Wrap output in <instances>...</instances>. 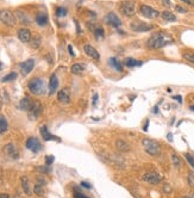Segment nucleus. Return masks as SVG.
I'll use <instances>...</instances> for the list:
<instances>
[{
  "mask_svg": "<svg viewBox=\"0 0 194 198\" xmlns=\"http://www.w3.org/2000/svg\"><path fill=\"white\" fill-rule=\"evenodd\" d=\"M4 152L7 156H10L11 159H18L19 158V153H18V149L16 148V146L13 143H7L4 148Z\"/></svg>",
  "mask_w": 194,
  "mask_h": 198,
  "instance_id": "obj_13",
  "label": "nucleus"
},
{
  "mask_svg": "<svg viewBox=\"0 0 194 198\" xmlns=\"http://www.w3.org/2000/svg\"><path fill=\"white\" fill-rule=\"evenodd\" d=\"M35 22L37 23V25L39 26H45L48 23H49V19H48V16L43 12H39L36 17H35Z\"/></svg>",
  "mask_w": 194,
  "mask_h": 198,
  "instance_id": "obj_19",
  "label": "nucleus"
},
{
  "mask_svg": "<svg viewBox=\"0 0 194 198\" xmlns=\"http://www.w3.org/2000/svg\"><path fill=\"white\" fill-rule=\"evenodd\" d=\"M57 99L61 104H69L70 103V93L68 89H62L58 93H57Z\"/></svg>",
  "mask_w": 194,
  "mask_h": 198,
  "instance_id": "obj_16",
  "label": "nucleus"
},
{
  "mask_svg": "<svg viewBox=\"0 0 194 198\" xmlns=\"http://www.w3.org/2000/svg\"><path fill=\"white\" fill-rule=\"evenodd\" d=\"M67 14V8L66 7H57L56 8V16L57 17H64Z\"/></svg>",
  "mask_w": 194,
  "mask_h": 198,
  "instance_id": "obj_36",
  "label": "nucleus"
},
{
  "mask_svg": "<svg viewBox=\"0 0 194 198\" xmlns=\"http://www.w3.org/2000/svg\"><path fill=\"white\" fill-rule=\"evenodd\" d=\"M105 23L108 24V25H111V26H113V28H119V26L121 25L120 18H119L116 13H113V12H110V13L106 14V17H105Z\"/></svg>",
  "mask_w": 194,
  "mask_h": 198,
  "instance_id": "obj_10",
  "label": "nucleus"
},
{
  "mask_svg": "<svg viewBox=\"0 0 194 198\" xmlns=\"http://www.w3.org/2000/svg\"><path fill=\"white\" fill-rule=\"evenodd\" d=\"M32 103L33 101H31L30 98L24 97V98L19 101V109L23 110V111H29L31 109V106H32Z\"/></svg>",
  "mask_w": 194,
  "mask_h": 198,
  "instance_id": "obj_21",
  "label": "nucleus"
},
{
  "mask_svg": "<svg viewBox=\"0 0 194 198\" xmlns=\"http://www.w3.org/2000/svg\"><path fill=\"white\" fill-rule=\"evenodd\" d=\"M173 99H175L176 101H179L180 104H182V97H181V96H174Z\"/></svg>",
  "mask_w": 194,
  "mask_h": 198,
  "instance_id": "obj_49",
  "label": "nucleus"
},
{
  "mask_svg": "<svg viewBox=\"0 0 194 198\" xmlns=\"http://www.w3.org/2000/svg\"><path fill=\"white\" fill-rule=\"evenodd\" d=\"M21 188H23V191L25 192V195L31 196V190H30V185H29V179H27L26 177H23V178H21Z\"/></svg>",
  "mask_w": 194,
  "mask_h": 198,
  "instance_id": "obj_25",
  "label": "nucleus"
},
{
  "mask_svg": "<svg viewBox=\"0 0 194 198\" xmlns=\"http://www.w3.org/2000/svg\"><path fill=\"white\" fill-rule=\"evenodd\" d=\"M18 38L23 43H29L31 41V32L29 29H20L18 30Z\"/></svg>",
  "mask_w": 194,
  "mask_h": 198,
  "instance_id": "obj_17",
  "label": "nucleus"
},
{
  "mask_svg": "<svg viewBox=\"0 0 194 198\" xmlns=\"http://www.w3.org/2000/svg\"><path fill=\"white\" fill-rule=\"evenodd\" d=\"M58 89V78L56 74H53L50 77V80H49V91H48V95L49 96H53L54 93H56Z\"/></svg>",
  "mask_w": 194,
  "mask_h": 198,
  "instance_id": "obj_15",
  "label": "nucleus"
},
{
  "mask_svg": "<svg viewBox=\"0 0 194 198\" xmlns=\"http://www.w3.org/2000/svg\"><path fill=\"white\" fill-rule=\"evenodd\" d=\"M175 8H176V11H178V12H181V13H186V12H187V10H186V8H184V7H181V6H176Z\"/></svg>",
  "mask_w": 194,
  "mask_h": 198,
  "instance_id": "obj_43",
  "label": "nucleus"
},
{
  "mask_svg": "<svg viewBox=\"0 0 194 198\" xmlns=\"http://www.w3.org/2000/svg\"><path fill=\"white\" fill-rule=\"evenodd\" d=\"M42 111H43V106H42L41 103H38V101L32 103L31 109L27 111V113H29V118H30V119H37V118L41 116Z\"/></svg>",
  "mask_w": 194,
  "mask_h": 198,
  "instance_id": "obj_8",
  "label": "nucleus"
},
{
  "mask_svg": "<svg viewBox=\"0 0 194 198\" xmlns=\"http://www.w3.org/2000/svg\"><path fill=\"white\" fill-rule=\"evenodd\" d=\"M169 43H173V38L170 37V35L166 33L164 31H157L150 36L147 42V47L149 49H161Z\"/></svg>",
  "mask_w": 194,
  "mask_h": 198,
  "instance_id": "obj_1",
  "label": "nucleus"
},
{
  "mask_svg": "<svg viewBox=\"0 0 194 198\" xmlns=\"http://www.w3.org/2000/svg\"><path fill=\"white\" fill-rule=\"evenodd\" d=\"M190 109H191L192 111H194V105H191V106H190Z\"/></svg>",
  "mask_w": 194,
  "mask_h": 198,
  "instance_id": "obj_56",
  "label": "nucleus"
},
{
  "mask_svg": "<svg viewBox=\"0 0 194 198\" xmlns=\"http://www.w3.org/2000/svg\"><path fill=\"white\" fill-rule=\"evenodd\" d=\"M182 57H184L186 61H188V62H191V63H194V53H192V51H186V53H184V54H182Z\"/></svg>",
  "mask_w": 194,
  "mask_h": 198,
  "instance_id": "obj_32",
  "label": "nucleus"
},
{
  "mask_svg": "<svg viewBox=\"0 0 194 198\" xmlns=\"http://www.w3.org/2000/svg\"><path fill=\"white\" fill-rule=\"evenodd\" d=\"M108 65H110L112 68H114L117 72H121V71H123V65H121L120 61H118L116 57H110V59H108Z\"/></svg>",
  "mask_w": 194,
  "mask_h": 198,
  "instance_id": "obj_22",
  "label": "nucleus"
},
{
  "mask_svg": "<svg viewBox=\"0 0 194 198\" xmlns=\"http://www.w3.org/2000/svg\"><path fill=\"white\" fill-rule=\"evenodd\" d=\"M0 107H1V100H0Z\"/></svg>",
  "mask_w": 194,
  "mask_h": 198,
  "instance_id": "obj_58",
  "label": "nucleus"
},
{
  "mask_svg": "<svg viewBox=\"0 0 194 198\" xmlns=\"http://www.w3.org/2000/svg\"><path fill=\"white\" fill-rule=\"evenodd\" d=\"M33 192H35L37 196H43V195H44V185L36 183V185L33 186Z\"/></svg>",
  "mask_w": 194,
  "mask_h": 198,
  "instance_id": "obj_29",
  "label": "nucleus"
},
{
  "mask_svg": "<svg viewBox=\"0 0 194 198\" xmlns=\"http://www.w3.org/2000/svg\"><path fill=\"white\" fill-rule=\"evenodd\" d=\"M27 87H29L30 92L36 96H42L47 91V84H45L44 79H42V78H33L29 83Z\"/></svg>",
  "mask_w": 194,
  "mask_h": 198,
  "instance_id": "obj_2",
  "label": "nucleus"
},
{
  "mask_svg": "<svg viewBox=\"0 0 194 198\" xmlns=\"http://www.w3.org/2000/svg\"><path fill=\"white\" fill-rule=\"evenodd\" d=\"M35 67V60L33 59H29L26 61H24L23 63H20V71H21V74L24 77H26L27 74L31 73V71Z\"/></svg>",
  "mask_w": 194,
  "mask_h": 198,
  "instance_id": "obj_11",
  "label": "nucleus"
},
{
  "mask_svg": "<svg viewBox=\"0 0 194 198\" xmlns=\"http://www.w3.org/2000/svg\"><path fill=\"white\" fill-rule=\"evenodd\" d=\"M2 67H4V65H2L1 62H0V69H2Z\"/></svg>",
  "mask_w": 194,
  "mask_h": 198,
  "instance_id": "obj_57",
  "label": "nucleus"
},
{
  "mask_svg": "<svg viewBox=\"0 0 194 198\" xmlns=\"http://www.w3.org/2000/svg\"><path fill=\"white\" fill-rule=\"evenodd\" d=\"M74 22H75V26H76V32L80 35L81 33V29H80V25H79V22L76 20V19H74Z\"/></svg>",
  "mask_w": 194,
  "mask_h": 198,
  "instance_id": "obj_44",
  "label": "nucleus"
},
{
  "mask_svg": "<svg viewBox=\"0 0 194 198\" xmlns=\"http://www.w3.org/2000/svg\"><path fill=\"white\" fill-rule=\"evenodd\" d=\"M163 191H164V194H170L172 192V186L169 184H164L163 185Z\"/></svg>",
  "mask_w": 194,
  "mask_h": 198,
  "instance_id": "obj_41",
  "label": "nucleus"
},
{
  "mask_svg": "<svg viewBox=\"0 0 194 198\" xmlns=\"http://www.w3.org/2000/svg\"><path fill=\"white\" fill-rule=\"evenodd\" d=\"M41 42H42V38H41L39 36H35V37L32 38V42H31V47L36 49V48H38V47H39Z\"/></svg>",
  "mask_w": 194,
  "mask_h": 198,
  "instance_id": "obj_33",
  "label": "nucleus"
},
{
  "mask_svg": "<svg viewBox=\"0 0 194 198\" xmlns=\"http://www.w3.org/2000/svg\"><path fill=\"white\" fill-rule=\"evenodd\" d=\"M84 50H85V53H86V55H88L90 57H92L93 60H99L100 59V55H99V53L97 51V49L94 48V47H92L91 44H86L85 47H84Z\"/></svg>",
  "mask_w": 194,
  "mask_h": 198,
  "instance_id": "obj_18",
  "label": "nucleus"
},
{
  "mask_svg": "<svg viewBox=\"0 0 194 198\" xmlns=\"http://www.w3.org/2000/svg\"><path fill=\"white\" fill-rule=\"evenodd\" d=\"M26 148L32 150L33 153H38L42 149V146L36 137H29L26 141Z\"/></svg>",
  "mask_w": 194,
  "mask_h": 198,
  "instance_id": "obj_12",
  "label": "nucleus"
},
{
  "mask_svg": "<svg viewBox=\"0 0 194 198\" xmlns=\"http://www.w3.org/2000/svg\"><path fill=\"white\" fill-rule=\"evenodd\" d=\"M124 63H125V66H127V67H136V66H142V61H138V60H136V59H133V57H126L125 60H124Z\"/></svg>",
  "mask_w": 194,
  "mask_h": 198,
  "instance_id": "obj_23",
  "label": "nucleus"
},
{
  "mask_svg": "<svg viewBox=\"0 0 194 198\" xmlns=\"http://www.w3.org/2000/svg\"><path fill=\"white\" fill-rule=\"evenodd\" d=\"M74 198H88V197H86L84 194H80V192H75V194H74Z\"/></svg>",
  "mask_w": 194,
  "mask_h": 198,
  "instance_id": "obj_46",
  "label": "nucleus"
},
{
  "mask_svg": "<svg viewBox=\"0 0 194 198\" xmlns=\"http://www.w3.org/2000/svg\"><path fill=\"white\" fill-rule=\"evenodd\" d=\"M187 182H188V185H190L192 189H194V173H192V172H190V173H188Z\"/></svg>",
  "mask_w": 194,
  "mask_h": 198,
  "instance_id": "obj_37",
  "label": "nucleus"
},
{
  "mask_svg": "<svg viewBox=\"0 0 194 198\" xmlns=\"http://www.w3.org/2000/svg\"><path fill=\"white\" fill-rule=\"evenodd\" d=\"M161 2L166 6V7H170L172 6V4H170V0H161Z\"/></svg>",
  "mask_w": 194,
  "mask_h": 198,
  "instance_id": "obj_45",
  "label": "nucleus"
},
{
  "mask_svg": "<svg viewBox=\"0 0 194 198\" xmlns=\"http://www.w3.org/2000/svg\"><path fill=\"white\" fill-rule=\"evenodd\" d=\"M16 14H17V17H18V19H19V22H20L21 24H24V25H29V24H30V19H29V17H27L24 12L17 11Z\"/></svg>",
  "mask_w": 194,
  "mask_h": 198,
  "instance_id": "obj_24",
  "label": "nucleus"
},
{
  "mask_svg": "<svg viewBox=\"0 0 194 198\" xmlns=\"http://www.w3.org/2000/svg\"><path fill=\"white\" fill-rule=\"evenodd\" d=\"M16 78H17V73L12 72V73H10V74L5 75V77L2 78V81H4V83H7V81H12V80H14Z\"/></svg>",
  "mask_w": 194,
  "mask_h": 198,
  "instance_id": "obj_35",
  "label": "nucleus"
},
{
  "mask_svg": "<svg viewBox=\"0 0 194 198\" xmlns=\"http://www.w3.org/2000/svg\"><path fill=\"white\" fill-rule=\"evenodd\" d=\"M116 148L120 152V153H125V152H129L130 150V144L124 141V140H117L116 141Z\"/></svg>",
  "mask_w": 194,
  "mask_h": 198,
  "instance_id": "obj_20",
  "label": "nucleus"
},
{
  "mask_svg": "<svg viewBox=\"0 0 194 198\" xmlns=\"http://www.w3.org/2000/svg\"><path fill=\"white\" fill-rule=\"evenodd\" d=\"M172 162H173V166H174L175 168H180V167H181V159L179 158V155L173 154V155H172Z\"/></svg>",
  "mask_w": 194,
  "mask_h": 198,
  "instance_id": "obj_31",
  "label": "nucleus"
},
{
  "mask_svg": "<svg viewBox=\"0 0 194 198\" xmlns=\"http://www.w3.org/2000/svg\"><path fill=\"white\" fill-rule=\"evenodd\" d=\"M142 144H143V148L144 150L151 155V156H157L161 154V147H160V143L155 140H151V138H143L142 141Z\"/></svg>",
  "mask_w": 194,
  "mask_h": 198,
  "instance_id": "obj_3",
  "label": "nucleus"
},
{
  "mask_svg": "<svg viewBox=\"0 0 194 198\" xmlns=\"http://www.w3.org/2000/svg\"><path fill=\"white\" fill-rule=\"evenodd\" d=\"M182 2L187 4V5H191V6H194V0H181Z\"/></svg>",
  "mask_w": 194,
  "mask_h": 198,
  "instance_id": "obj_47",
  "label": "nucleus"
},
{
  "mask_svg": "<svg viewBox=\"0 0 194 198\" xmlns=\"http://www.w3.org/2000/svg\"><path fill=\"white\" fill-rule=\"evenodd\" d=\"M80 185H81L82 188H85V189H88V190H90V189H92V186H91L88 183H86V182H81V184H80Z\"/></svg>",
  "mask_w": 194,
  "mask_h": 198,
  "instance_id": "obj_42",
  "label": "nucleus"
},
{
  "mask_svg": "<svg viewBox=\"0 0 194 198\" xmlns=\"http://www.w3.org/2000/svg\"><path fill=\"white\" fill-rule=\"evenodd\" d=\"M161 17H162L164 20H167V22H175V20H176L175 14L172 13V12H169V11H163V12L161 13Z\"/></svg>",
  "mask_w": 194,
  "mask_h": 198,
  "instance_id": "obj_26",
  "label": "nucleus"
},
{
  "mask_svg": "<svg viewBox=\"0 0 194 198\" xmlns=\"http://www.w3.org/2000/svg\"><path fill=\"white\" fill-rule=\"evenodd\" d=\"M41 135H42L44 141H57V142H61V138H58L57 136H55V135H53V134H50L48 131L47 125H42L41 127Z\"/></svg>",
  "mask_w": 194,
  "mask_h": 198,
  "instance_id": "obj_14",
  "label": "nucleus"
},
{
  "mask_svg": "<svg viewBox=\"0 0 194 198\" xmlns=\"http://www.w3.org/2000/svg\"><path fill=\"white\" fill-rule=\"evenodd\" d=\"M185 159L187 160V162H188V164H190V165H191V166L194 168V158H193V155H191V154L186 153V154H185Z\"/></svg>",
  "mask_w": 194,
  "mask_h": 198,
  "instance_id": "obj_38",
  "label": "nucleus"
},
{
  "mask_svg": "<svg viewBox=\"0 0 194 198\" xmlns=\"http://www.w3.org/2000/svg\"><path fill=\"white\" fill-rule=\"evenodd\" d=\"M142 179L145 182V183H149V184H153V185H157L162 182V176L158 174L157 172H147Z\"/></svg>",
  "mask_w": 194,
  "mask_h": 198,
  "instance_id": "obj_7",
  "label": "nucleus"
},
{
  "mask_svg": "<svg viewBox=\"0 0 194 198\" xmlns=\"http://www.w3.org/2000/svg\"><path fill=\"white\" fill-rule=\"evenodd\" d=\"M36 171L39 172V173H42V174H47V173L50 172V168H49L48 165H45V166H37L36 167Z\"/></svg>",
  "mask_w": 194,
  "mask_h": 198,
  "instance_id": "obj_34",
  "label": "nucleus"
},
{
  "mask_svg": "<svg viewBox=\"0 0 194 198\" xmlns=\"http://www.w3.org/2000/svg\"><path fill=\"white\" fill-rule=\"evenodd\" d=\"M0 198H8L7 194H0Z\"/></svg>",
  "mask_w": 194,
  "mask_h": 198,
  "instance_id": "obj_53",
  "label": "nucleus"
},
{
  "mask_svg": "<svg viewBox=\"0 0 194 198\" xmlns=\"http://www.w3.org/2000/svg\"><path fill=\"white\" fill-rule=\"evenodd\" d=\"M98 98H99V96H98V93H94V96H93V105H97Z\"/></svg>",
  "mask_w": 194,
  "mask_h": 198,
  "instance_id": "obj_50",
  "label": "nucleus"
},
{
  "mask_svg": "<svg viewBox=\"0 0 194 198\" xmlns=\"http://www.w3.org/2000/svg\"><path fill=\"white\" fill-rule=\"evenodd\" d=\"M37 183L38 184H42V185H45L47 184V180H45V178L43 176H38L37 177Z\"/></svg>",
  "mask_w": 194,
  "mask_h": 198,
  "instance_id": "obj_40",
  "label": "nucleus"
},
{
  "mask_svg": "<svg viewBox=\"0 0 194 198\" xmlns=\"http://www.w3.org/2000/svg\"><path fill=\"white\" fill-rule=\"evenodd\" d=\"M68 51H69L70 56H74V55H75L74 51H73V47H72V45H68Z\"/></svg>",
  "mask_w": 194,
  "mask_h": 198,
  "instance_id": "obj_51",
  "label": "nucleus"
},
{
  "mask_svg": "<svg viewBox=\"0 0 194 198\" xmlns=\"http://www.w3.org/2000/svg\"><path fill=\"white\" fill-rule=\"evenodd\" d=\"M0 20L8 25V26H14L16 23H17V19H16V16L13 12H11L10 10H1L0 11Z\"/></svg>",
  "mask_w": 194,
  "mask_h": 198,
  "instance_id": "obj_5",
  "label": "nucleus"
},
{
  "mask_svg": "<svg viewBox=\"0 0 194 198\" xmlns=\"http://www.w3.org/2000/svg\"><path fill=\"white\" fill-rule=\"evenodd\" d=\"M139 12H141V14L143 17L149 18V19H155V18H157L160 16V12L158 11H156L155 8H153V7L148 6V5H141Z\"/></svg>",
  "mask_w": 194,
  "mask_h": 198,
  "instance_id": "obj_6",
  "label": "nucleus"
},
{
  "mask_svg": "<svg viewBox=\"0 0 194 198\" xmlns=\"http://www.w3.org/2000/svg\"><path fill=\"white\" fill-rule=\"evenodd\" d=\"M93 32H94V37H96L97 39H100V38H104V37H105V31H104V29L100 28V26H97Z\"/></svg>",
  "mask_w": 194,
  "mask_h": 198,
  "instance_id": "obj_30",
  "label": "nucleus"
},
{
  "mask_svg": "<svg viewBox=\"0 0 194 198\" xmlns=\"http://www.w3.org/2000/svg\"><path fill=\"white\" fill-rule=\"evenodd\" d=\"M168 140L169 141H173V135L172 134H168Z\"/></svg>",
  "mask_w": 194,
  "mask_h": 198,
  "instance_id": "obj_54",
  "label": "nucleus"
},
{
  "mask_svg": "<svg viewBox=\"0 0 194 198\" xmlns=\"http://www.w3.org/2000/svg\"><path fill=\"white\" fill-rule=\"evenodd\" d=\"M70 72H72L73 74L79 75V74H81V73L84 72V66L80 65V63H74V65L70 67Z\"/></svg>",
  "mask_w": 194,
  "mask_h": 198,
  "instance_id": "obj_27",
  "label": "nucleus"
},
{
  "mask_svg": "<svg viewBox=\"0 0 194 198\" xmlns=\"http://www.w3.org/2000/svg\"><path fill=\"white\" fill-rule=\"evenodd\" d=\"M7 128H8V124H7V121H6L5 116L4 115H0V134L6 132Z\"/></svg>",
  "mask_w": 194,
  "mask_h": 198,
  "instance_id": "obj_28",
  "label": "nucleus"
},
{
  "mask_svg": "<svg viewBox=\"0 0 194 198\" xmlns=\"http://www.w3.org/2000/svg\"><path fill=\"white\" fill-rule=\"evenodd\" d=\"M119 11L125 17H132L135 16V2L132 0L123 1L119 6Z\"/></svg>",
  "mask_w": 194,
  "mask_h": 198,
  "instance_id": "obj_4",
  "label": "nucleus"
},
{
  "mask_svg": "<svg viewBox=\"0 0 194 198\" xmlns=\"http://www.w3.org/2000/svg\"><path fill=\"white\" fill-rule=\"evenodd\" d=\"M157 111H158V107L155 106V107H154V113H157Z\"/></svg>",
  "mask_w": 194,
  "mask_h": 198,
  "instance_id": "obj_55",
  "label": "nucleus"
},
{
  "mask_svg": "<svg viewBox=\"0 0 194 198\" xmlns=\"http://www.w3.org/2000/svg\"><path fill=\"white\" fill-rule=\"evenodd\" d=\"M131 30H133L135 32H145V31H150L154 29L153 25L150 24H147L144 22H133L131 24Z\"/></svg>",
  "mask_w": 194,
  "mask_h": 198,
  "instance_id": "obj_9",
  "label": "nucleus"
},
{
  "mask_svg": "<svg viewBox=\"0 0 194 198\" xmlns=\"http://www.w3.org/2000/svg\"><path fill=\"white\" fill-rule=\"evenodd\" d=\"M148 127H149V119L145 121V123H144V125H143V130H144V131H148Z\"/></svg>",
  "mask_w": 194,
  "mask_h": 198,
  "instance_id": "obj_48",
  "label": "nucleus"
},
{
  "mask_svg": "<svg viewBox=\"0 0 194 198\" xmlns=\"http://www.w3.org/2000/svg\"><path fill=\"white\" fill-rule=\"evenodd\" d=\"M54 160H55V156H54V155H48V156L45 158V165L50 166V165L54 162Z\"/></svg>",
  "mask_w": 194,
  "mask_h": 198,
  "instance_id": "obj_39",
  "label": "nucleus"
},
{
  "mask_svg": "<svg viewBox=\"0 0 194 198\" xmlns=\"http://www.w3.org/2000/svg\"><path fill=\"white\" fill-rule=\"evenodd\" d=\"M182 198H194V192H191V194H187V195H185Z\"/></svg>",
  "mask_w": 194,
  "mask_h": 198,
  "instance_id": "obj_52",
  "label": "nucleus"
}]
</instances>
